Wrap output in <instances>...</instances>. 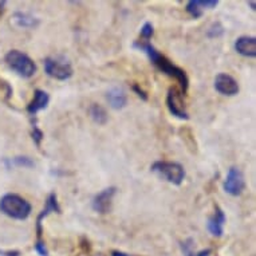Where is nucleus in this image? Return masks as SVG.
<instances>
[{"label": "nucleus", "mask_w": 256, "mask_h": 256, "mask_svg": "<svg viewBox=\"0 0 256 256\" xmlns=\"http://www.w3.org/2000/svg\"><path fill=\"white\" fill-rule=\"evenodd\" d=\"M112 256H132L129 254H125V252H121V251H113L112 252Z\"/></svg>", "instance_id": "nucleus-26"}, {"label": "nucleus", "mask_w": 256, "mask_h": 256, "mask_svg": "<svg viewBox=\"0 0 256 256\" xmlns=\"http://www.w3.org/2000/svg\"><path fill=\"white\" fill-rule=\"evenodd\" d=\"M210 250H202V251H198L196 254H189L188 256H210Z\"/></svg>", "instance_id": "nucleus-25"}, {"label": "nucleus", "mask_w": 256, "mask_h": 256, "mask_svg": "<svg viewBox=\"0 0 256 256\" xmlns=\"http://www.w3.org/2000/svg\"><path fill=\"white\" fill-rule=\"evenodd\" d=\"M152 172L161 177L162 180L168 181L173 185H181L185 178L184 166L178 162L172 161H156L152 165Z\"/></svg>", "instance_id": "nucleus-4"}, {"label": "nucleus", "mask_w": 256, "mask_h": 256, "mask_svg": "<svg viewBox=\"0 0 256 256\" xmlns=\"http://www.w3.org/2000/svg\"><path fill=\"white\" fill-rule=\"evenodd\" d=\"M166 106L174 117L180 118V120H188L189 118L188 113L185 110L184 102H182V97L177 92L176 88H169L168 96H166Z\"/></svg>", "instance_id": "nucleus-9"}, {"label": "nucleus", "mask_w": 256, "mask_h": 256, "mask_svg": "<svg viewBox=\"0 0 256 256\" xmlns=\"http://www.w3.org/2000/svg\"><path fill=\"white\" fill-rule=\"evenodd\" d=\"M247 4L251 7V10H255V2H248Z\"/></svg>", "instance_id": "nucleus-27"}, {"label": "nucleus", "mask_w": 256, "mask_h": 256, "mask_svg": "<svg viewBox=\"0 0 256 256\" xmlns=\"http://www.w3.org/2000/svg\"><path fill=\"white\" fill-rule=\"evenodd\" d=\"M88 114H90L92 121L98 124V125H105L108 120H109V116H108V112L105 110V108H102L101 105H97V104H92L90 106Z\"/></svg>", "instance_id": "nucleus-16"}, {"label": "nucleus", "mask_w": 256, "mask_h": 256, "mask_svg": "<svg viewBox=\"0 0 256 256\" xmlns=\"http://www.w3.org/2000/svg\"><path fill=\"white\" fill-rule=\"evenodd\" d=\"M235 50L243 56L254 58L256 55V38L254 36H240L236 39Z\"/></svg>", "instance_id": "nucleus-13"}, {"label": "nucleus", "mask_w": 256, "mask_h": 256, "mask_svg": "<svg viewBox=\"0 0 256 256\" xmlns=\"http://www.w3.org/2000/svg\"><path fill=\"white\" fill-rule=\"evenodd\" d=\"M226 220H227V218H226L224 210L218 206H214V214L208 218V222H206V227H208V231L210 232V235L216 236V238L222 236Z\"/></svg>", "instance_id": "nucleus-10"}, {"label": "nucleus", "mask_w": 256, "mask_h": 256, "mask_svg": "<svg viewBox=\"0 0 256 256\" xmlns=\"http://www.w3.org/2000/svg\"><path fill=\"white\" fill-rule=\"evenodd\" d=\"M44 72L48 76L58 80H66L72 78V68L70 62L63 58H46L44 59Z\"/></svg>", "instance_id": "nucleus-5"}, {"label": "nucleus", "mask_w": 256, "mask_h": 256, "mask_svg": "<svg viewBox=\"0 0 256 256\" xmlns=\"http://www.w3.org/2000/svg\"><path fill=\"white\" fill-rule=\"evenodd\" d=\"M35 250L40 256H48V251H47L46 246H44V242L42 240H38L36 244H35Z\"/></svg>", "instance_id": "nucleus-22"}, {"label": "nucleus", "mask_w": 256, "mask_h": 256, "mask_svg": "<svg viewBox=\"0 0 256 256\" xmlns=\"http://www.w3.org/2000/svg\"><path fill=\"white\" fill-rule=\"evenodd\" d=\"M6 63L19 76L28 80L36 74V64L28 55L19 50H11L6 55Z\"/></svg>", "instance_id": "nucleus-3"}, {"label": "nucleus", "mask_w": 256, "mask_h": 256, "mask_svg": "<svg viewBox=\"0 0 256 256\" xmlns=\"http://www.w3.org/2000/svg\"><path fill=\"white\" fill-rule=\"evenodd\" d=\"M31 204L16 194H7L0 198V210L15 220H26L31 214Z\"/></svg>", "instance_id": "nucleus-2"}, {"label": "nucleus", "mask_w": 256, "mask_h": 256, "mask_svg": "<svg viewBox=\"0 0 256 256\" xmlns=\"http://www.w3.org/2000/svg\"><path fill=\"white\" fill-rule=\"evenodd\" d=\"M48 102H50V96L44 90L38 88V90H35L32 101L30 102L28 106H27V112H28L30 116H36L38 112L46 109Z\"/></svg>", "instance_id": "nucleus-12"}, {"label": "nucleus", "mask_w": 256, "mask_h": 256, "mask_svg": "<svg viewBox=\"0 0 256 256\" xmlns=\"http://www.w3.org/2000/svg\"><path fill=\"white\" fill-rule=\"evenodd\" d=\"M153 32H154L153 24L149 23V22H146V23L141 27V38L145 39V42H148V40L153 36Z\"/></svg>", "instance_id": "nucleus-19"}, {"label": "nucleus", "mask_w": 256, "mask_h": 256, "mask_svg": "<svg viewBox=\"0 0 256 256\" xmlns=\"http://www.w3.org/2000/svg\"><path fill=\"white\" fill-rule=\"evenodd\" d=\"M214 88L222 96L232 97V96H236L239 92V84L234 76L222 72L214 78Z\"/></svg>", "instance_id": "nucleus-8"}, {"label": "nucleus", "mask_w": 256, "mask_h": 256, "mask_svg": "<svg viewBox=\"0 0 256 256\" xmlns=\"http://www.w3.org/2000/svg\"><path fill=\"white\" fill-rule=\"evenodd\" d=\"M133 90H134V92H137V96H138V97L142 98L144 101H146V100H148V96H146V92H144L142 88H140L138 86H137V84H134V86H133Z\"/></svg>", "instance_id": "nucleus-23"}, {"label": "nucleus", "mask_w": 256, "mask_h": 256, "mask_svg": "<svg viewBox=\"0 0 256 256\" xmlns=\"http://www.w3.org/2000/svg\"><path fill=\"white\" fill-rule=\"evenodd\" d=\"M117 194V188L116 186H110V188L104 189L102 192L92 198V210L101 214H109L112 210V204H113L114 194Z\"/></svg>", "instance_id": "nucleus-7"}, {"label": "nucleus", "mask_w": 256, "mask_h": 256, "mask_svg": "<svg viewBox=\"0 0 256 256\" xmlns=\"http://www.w3.org/2000/svg\"><path fill=\"white\" fill-rule=\"evenodd\" d=\"M185 8H186V12H188L190 16L196 18V19L202 16V11H204V10L200 7V4H198V0H190V2H188Z\"/></svg>", "instance_id": "nucleus-18"}, {"label": "nucleus", "mask_w": 256, "mask_h": 256, "mask_svg": "<svg viewBox=\"0 0 256 256\" xmlns=\"http://www.w3.org/2000/svg\"><path fill=\"white\" fill-rule=\"evenodd\" d=\"M133 46L137 47L138 50L144 51V52L149 56L150 62L154 64L156 68H158L160 72H164V74H166L168 76L174 78V80L180 84L182 92H186V90H188L189 88V78L188 76H186V72H185L182 68L176 66V64H173L166 56H164L161 52H158V51L156 50V47L152 46L149 42L137 40V42H134Z\"/></svg>", "instance_id": "nucleus-1"}, {"label": "nucleus", "mask_w": 256, "mask_h": 256, "mask_svg": "<svg viewBox=\"0 0 256 256\" xmlns=\"http://www.w3.org/2000/svg\"><path fill=\"white\" fill-rule=\"evenodd\" d=\"M51 212H60V208H59L58 200H56V194H51L48 198H47L46 206L43 208L42 212L39 214L38 218H36V232H38V240H42V220L44 218H47Z\"/></svg>", "instance_id": "nucleus-11"}, {"label": "nucleus", "mask_w": 256, "mask_h": 256, "mask_svg": "<svg viewBox=\"0 0 256 256\" xmlns=\"http://www.w3.org/2000/svg\"><path fill=\"white\" fill-rule=\"evenodd\" d=\"M0 256H20V252L19 251H4V250H2V251H0Z\"/></svg>", "instance_id": "nucleus-24"}, {"label": "nucleus", "mask_w": 256, "mask_h": 256, "mask_svg": "<svg viewBox=\"0 0 256 256\" xmlns=\"http://www.w3.org/2000/svg\"><path fill=\"white\" fill-rule=\"evenodd\" d=\"M6 164L7 166H23V168H32L35 162L30 157L26 156H19V157H14V158H7L6 160Z\"/></svg>", "instance_id": "nucleus-17"}, {"label": "nucleus", "mask_w": 256, "mask_h": 256, "mask_svg": "<svg viewBox=\"0 0 256 256\" xmlns=\"http://www.w3.org/2000/svg\"><path fill=\"white\" fill-rule=\"evenodd\" d=\"M108 102H109V105L116 110L124 109L128 104V97H126L125 92L120 88H114L112 90H109L108 92Z\"/></svg>", "instance_id": "nucleus-15"}, {"label": "nucleus", "mask_w": 256, "mask_h": 256, "mask_svg": "<svg viewBox=\"0 0 256 256\" xmlns=\"http://www.w3.org/2000/svg\"><path fill=\"white\" fill-rule=\"evenodd\" d=\"M246 188L243 172L236 166H232L228 170L227 178L224 181V190L231 196H239Z\"/></svg>", "instance_id": "nucleus-6"}, {"label": "nucleus", "mask_w": 256, "mask_h": 256, "mask_svg": "<svg viewBox=\"0 0 256 256\" xmlns=\"http://www.w3.org/2000/svg\"><path fill=\"white\" fill-rule=\"evenodd\" d=\"M11 23L18 28H35L39 24V20L28 14L15 12L11 16Z\"/></svg>", "instance_id": "nucleus-14"}, {"label": "nucleus", "mask_w": 256, "mask_h": 256, "mask_svg": "<svg viewBox=\"0 0 256 256\" xmlns=\"http://www.w3.org/2000/svg\"><path fill=\"white\" fill-rule=\"evenodd\" d=\"M42 138H43L42 130L39 129L38 126L34 125V129H32V140H34L35 144H36L38 146L40 145V141H42Z\"/></svg>", "instance_id": "nucleus-21"}, {"label": "nucleus", "mask_w": 256, "mask_h": 256, "mask_svg": "<svg viewBox=\"0 0 256 256\" xmlns=\"http://www.w3.org/2000/svg\"><path fill=\"white\" fill-rule=\"evenodd\" d=\"M222 34H224V28H222V26L220 23H214L210 26V28L208 30V36L210 38H218Z\"/></svg>", "instance_id": "nucleus-20"}]
</instances>
